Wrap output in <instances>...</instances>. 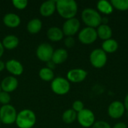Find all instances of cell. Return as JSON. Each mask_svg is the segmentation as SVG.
<instances>
[{
	"mask_svg": "<svg viewBox=\"0 0 128 128\" xmlns=\"http://www.w3.org/2000/svg\"><path fill=\"white\" fill-rule=\"evenodd\" d=\"M98 38H100L101 40H106L112 38V28L108 24H101L100 25L97 29Z\"/></svg>",
	"mask_w": 128,
	"mask_h": 128,
	"instance_id": "ffe728a7",
	"label": "cell"
},
{
	"mask_svg": "<svg viewBox=\"0 0 128 128\" xmlns=\"http://www.w3.org/2000/svg\"><path fill=\"white\" fill-rule=\"evenodd\" d=\"M98 38L97 31L94 28L85 27L79 32L78 39L79 40L86 45H89L95 42Z\"/></svg>",
	"mask_w": 128,
	"mask_h": 128,
	"instance_id": "ba28073f",
	"label": "cell"
},
{
	"mask_svg": "<svg viewBox=\"0 0 128 128\" xmlns=\"http://www.w3.org/2000/svg\"><path fill=\"white\" fill-rule=\"evenodd\" d=\"M2 92V88H1V85H0V92Z\"/></svg>",
	"mask_w": 128,
	"mask_h": 128,
	"instance_id": "8d00e7d4",
	"label": "cell"
},
{
	"mask_svg": "<svg viewBox=\"0 0 128 128\" xmlns=\"http://www.w3.org/2000/svg\"><path fill=\"white\" fill-rule=\"evenodd\" d=\"M28 1L27 0H13L12 4L14 7L17 10H24L28 6Z\"/></svg>",
	"mask_w": 128,
	"mask_h": 128,
	"instance_id": "83f0119b",
	"label": "cell"
},
{
	"mask_svg": "<svg viewBox=\"0 0 128 128\" xmlns=\"http://www.w3.org/2000/svg\"><path fill=\"white\" fill-rule=\"evenodd\" d=\"M107 112L110 118L118 119L122 118L124 114L125 108L124 104L120 100H115L110 104Z\"/></svg>",
	"mask_w": 128,
	"mask_h": 128,
	"instance_id": "8fae6325",
	"label": "cell"
},
{
	"mask_svg": "<svg viewBox=\"0 0 128 128\" xmlns=\"http://www.w3.org/2000/svg\"><path fill=\"white\" fill-rule=\"evenodd\" d=\"M112 128H128V126L124 122H118L112 127Z\"/></svg>",
	"mask_w": 128,
	"mask_h": 128,
	"instance_id": "1f68e13d",
	"label": "cell"
},
{
	"mask_svg": "<svg viewBox=\"0 0 128 128\" xmlns=\"http://www.w3.org/2000/svg\"><path fill=\"white\" fill-rule=\"evenodd\" d=\"M17 112L15 107L10 104L2 106L0 108V121L2 124L10 125L15 123Z\"/></svg>",
	"mask_w": 128,
	"mask_h": 128,
	"instance_id": "277c9868",
	"label": "cell"
},
{
	"mask_svg": "<svg viewBox=\"0 0 128 128\" xmlns=\"http://www.w3.org/2000/svg\"><path fill=\"white\" fill-rule=\"evenodd\" d=\"M1 124H2V122H1V121H0V127H1Z\"/></svg>",
	"mask_w": 128,
	"mask_h": 128,
	"instance_id": "74e56055",
	"label": "cell"
},
{
	"mask_svg": "<svg viewBox=\"0 0 128 128\" xmlns=\"http://www.w3.org/2000/svg\"><path fill=\"white\" fill-rule=\"evenodd\" d=\"M42 26H43V22L40 19L33 18L28 22L26 26V29L28 33L32 34H35L40 32Z\"/></svg>",
	"mask_w": 128,
	"mask_h": 128,
	"instance_id": "44dd1931",
	"label": "cell"
},
{
	"mask_svg": "<svg viewBox=\"0 0 128 128\" xmlns=\"http://www.w3.org/2000/svg\"><path fill=\"white\" fill-rule=\"evenodd\" d=\"M92 128H112L110 124L105 121H98L95 122Z\"/></svg>",
	"mask_w": 128,
	"mask_h": 128,
	"instance_id": "f546056e",
	"label": "cell"
},
{
	"mask_svg": "<svg viewBox=\"0 0 128 128\" xmlns=\"http://www.w3.org/2000/svg\"><path fill=\"white\" fill-rule=\"evenodd\" d=\"M54 49L52 46L48 43H42L38 45L36 49L37 58L43 62H48L51 61Z\"/></svg>",
	"mask_w": 128,
	"mask_h": 128,
	"instance_id": "52a82bcc",
	"label": "cell"
},
{
	"mask_svg": "<svg viewBox=\"0 0 128 128\" xmlns=\"http://www.w3.org/2000/svg\"><path fill=\"white\" fill-rule=\"evenodd\" d=\"M56 11L63 19L74 18L78 11V4L74 0H57Z\"/></svg>",
	"mask_w": 128,
	"mask_h": 128,
	"instance_id": "6da1fadb",
	"label": "cell"
},
{
	"mask_svg": "<svg viewBox=\"0 0 128 128\" xmlns=\"http://www.w3.org/2000/svg\"><path fill=\"white\" fill-rule=\"evenodd\" d=\"M46 68H48L51 70H53L56 68V64L52 61H50V62H46Z\"/></svg>",
	"mask_w": 128,
	"mask_h": 128,
	"instance_id": "d6a6232c",
	"label": "cell"
},
{
	"mask_svg": "<svg viewBox=\"0 0 128 128\" xmlns=\"http://www.w3.org/2000/svg\"><path fill=\"white\" fill-rule=\"evenodd\" d=\"M80 28V20L74 17L69 20H66L62 26V32L67 37H73L75 35Z\"/></svg>",
	"mask_w": 128,
	"mask_h": 128,
	"instance_id": "30bf717a",
	"label": "cell"
},
{
	"mask_svg": "<svg viewBox=\"0 0 128 128\" xmlns=\"http://www.w3.org/2000/svg\"><path fill=\"white\" fill-rule=\"evenodd\" d=\"M40 79L45 82H52L55 78V74L53 70H51L46 67L42 68L38 73Z\"/></svg>",
	"mask_w": 128,
	"mask_h": 128,
	"instance_id": "cb8c5ba5",
	"label": "cell"
},
{
	"mask_svg": "<svg viewBox=\"0 0 128 128\" xmlns=\"http://www.w3.org/2000/svg\"><path fill=\"white\" fill-rule=\"evenodd\" d=\"M10 100H11V97L9 93L3 91L0 92V104L2 106L10 104Z\"/></svg>",
	"mask_w": 128,
	"mask_h": 128,
	"instance_id": "4316f807",
	"label": "cell"
},
{
	"mask_svg": "<svg viewBox=\"0 0 128 128\" xmlns=\"http://www.w3.org/2000/svg\"><path fill=\"white\" fill-rule=\"evenodd\" d=\"M5 69L13 76H20L24 71L23 65L16 59H9L5 63Z\"/></svg>",
	"mask_w": 128,
	"mask_h": 128,
	"instance_id": "4fadbf2b",
	"label": "cell"
},
{
	"mask_svg": "<svg viewBox=\"0 0 128 128\" xmlns=\"http://www.w3.org/2000/svg\"><path fill=\"white\" fill-rule=\"evenodd\" d=\"M124 108H125V110H127L128 112V93L127 94L125 98H124Z\"/></svg>",
	"mask_w": 128,
	"mask_h": 128,
	"instance_id": "836d02e7",
	"label": "cell"
},
{
	"mask_svg": "<svg viewBox=\"0 0 128 128\" xmlns=\"http://www.w3.org/2000/svg\"><path fill=\"white\" fill-rule=\"evenodd\" d=\"M2 44L4 50L6 49L8 50H12L18 46L20 40L14 34H8L3 38Z\"/></svg>",
	"mask_w": 128,
	"mask_h": 128,
	"instance_id": "e0dca14e",
	"label": "cell"
},
{
	"mask_svg": "<svg viewBox=\"0 0 128 128\" xmlns=\"http://www.w3.org/2000/svg\"><path fill=\"white\" fill-rule=\"evenodd\" d=\"M36 121L35 113L29 109H24L17 113L15 123L19 128H33Z\"/></svg>",
	"mask_w": 128,
	"mask_h": 128,
	"instance_id": "7a4b0ae2",
	"label": "cell"
},
{
	"mask_svg": "<svg viewBox=\"0 0 128 128\" xmlns=\"http://www.w3.org/2000/svg\"><path fill=\"white\" fill-rule=\"evenodd\" d=\"M76 120L79 124L85 128H91L95 122V116L94 112L88 109H84L77 113Z\"/></svg>",
	"mask_w": 128,
	"mask_h": 128,
	"instance_id": "9c48e42d",
	"label": "cell"
},
{
	"mask_svg": "<svg viewBox=\"0 0 128 128\" xmlns=\"http://www.w3.org/2000/svg\"><path fill=\"white\" fill-rule=\"evenodd\" d=\"M64 44L67 48H72L75 45V39L74 37H66L64 40Z\"/></svg>",
	"mask_w": 128,
	"mask_h": 128,
	"instance_id": "4dcf8cb0",
	"label": "cell"
},
{
	"mask_svg": "<svg viewBox=\"0 0 128 128\" xmlns=\"http://www.w3.org/2000/svg\"><path fill=\"white\" fill-rule=\"evenodd\" d=\"M97 8L100 12H101L102 14H104L106 15L111 14L114 10L111 2L109 1H106V0H100L99 2H98Z\"/></svg>",
	"mask_w": 128,
	"mask_h": 128,
	"instance_id": "603a6c76",
	"label": "cell"
},
{
	"mask_svg": "<svg viewBox=\"0 0 128 128\" xmlns=\"http://www.w3.org/2000/svg\"><path fill=\"white\" fill-rule=\"evenodd\" d=\"M118 48V43L116 40L110 38L106 40H104L101 45V49L106 53H113Z\"/></svg>",
	"mask_w": 128,
	"mask_h": 128,
	"instance_id": "7402d4cb",
	"label": "cell"
},
{
	"mask_svg": "<svg viewBox=\"0 0 128 128\" xmlns=\"http://www.w3.org/2000/svg\"><path fill=\"white\" fill-rule=\"evenodd\" d=\"M89 61L94 68H102L107 62V54L102 49H94L90 53Z\"/></svg>",
	"mask_w": 128,
	"mask_h": 128,
	"instance_id": "8992f818",
	"label": "cell"
},
{
	"mask_svg": "<svg viewBox=\"0 0 128 128\" xmlns=\"http://www.w3.org/2000/svg\"><path fill=\"white\" fill-rule=\"evenodd\" d=\"M88 72L82 68H74L70 70L67 74V80L70 82L79 83L86 80Z\"/></svg>",
	"mask_w": 128,
	"mask_h": 128,
	"instance_id": "7c38bea8",
	"label": "cell"
},
{
	"mask_svg": "<svg viewBox=\"0 0 128 128\" xmlns=\"http://www.w3.org/2000/svg\"><path fill=\"white\" fill-rule=\"evenodd\" d=\"M4 69H5V63L2 60H0V72L4 70Z\"/></svg>",
	"mask_w": 128,
	"mask_h": 128,
	"instance_id": "e575fe53",
	"label": "cell"
},
{
	"mask_svg": "<svg viewBox=\"0 0 128 128\" xmlns=\"http://www.w3.org/2000/svg\"><path fill=\"white\" fill-rule=\"evenodd\" d=\"M51 90L57 95H64L68 94L70 89V82L64 77H55L51 82Z\"/></svg>",
	"mask_w": 128,
	"mask_h": 128,
	"instance_id": "5b68a950",
	"label": "cell"
},
{
	"mask_svg": "<svg viewBox=\"0 0 128 128\" xmlns=\"http://www.w3.org/2000/svg\"><path fill=\"white\" fill-rule=\"evenodd\" d=\"M4 52V47H3V46H2V41H0V58H1L2 56H3Z\"/></svg>",
	"mask_w": 128,
	"mask_h": 128,
	"instance_id": "d590c367",
	"label": "cell"
},
{
	"mask_svg": "<svg viewBox=\"0 0 128 128\" xmlns=\"http://www.w3.org/2000/svg\"><path fill=\"white\" fill-rule=\"evenodd\" d=\"M68 58V52L64 48H59L54 50L51 61L56 65L61 64L67 61Z\"/></svg>",
	"mask_w": 128,
	"mask_h": 128,
	"instance_id": "d6986e66",
	"label": "cell"
},
{
	"mask_svg": "<svg viewBox=\"0 0 128 128\" xmlns=\"http://www.w3.org/2000/svg\"><path fill=\"white\" fill-rule=\"evenodd\" d=\"M56 10V1L49 0L43 2L40 8L39 12L42 16L48 17L52 16Z\"/></svg>",
	"mask_w": 128,
	"mask_h": 128,
	"instance_id": "9a60e30c",
	"label": "cell"
},
{
	"mask_svg": "<svg viewBox=\"0 0 128 128\" xmlns=\"http://www.w3.org/2000/svg\"><path fill=\"white\" fill-rule=\"evenodd\" d=\"M3 23L5 26L11 28L18 27L21 23V19L19 15L14 13L6 14L2 19Z\"/></svg>",
	"mask_w": 128,
	"mask_h": 128,
	"instance_id": "2e32d148",
	"label": "cell"
},
{
	"mask_svg": "<svg viewBox=\"0 0 128 128\" xmlns=\"http://www.w3.org/2000/svg\"><path fill=\"white\" fill-rule=\"evenodd\" d=\"M111 4L113 8H116L118 10H128V0H112Z\"/></svg>",
	"mask_w": 128,
	"mask_h": 128,
	"instance_id": "484cf974",
	"label": "cell"
},
{
	"mask_svg": "<svg viewBox=\"0 0 128 128\" xmlns=\"http://www.w3.org/2000/svg\"><path fill=\"white\" fill-rule=\"evenodd\" d=\"M84 109H85L84 108V104L82 100H76L74 101V103L72 104V110H74L76 113L81 112Z\"/></svg>",
	"mask_w": 128,
	"mask_h": 128,
	"instance_id": "f1b7e54d",
	"label": "cell"
},
{
	"mask_svg": "<svg viewBox=\"0 0 128 128\" xmlns=\"http://www.w3.org/2000/svg\"><path fill=\"white\" fill-rule=\"evenodd\" d=\"M64 36V34L62 32V29L56 26L50 27L46 32L47 38L52 42H58L62 40Z\"/></svg>",
	"mask_w": 128,
	"mask_h": 128,
	"instance_id": "ac0fdd59",
	"label": "cell"
},
{
	"mask_svg": "<svg viewBox=\"0 0 128 128\" xmlns=\"http://www.w3.org/2000/svg\"><path fill=\"white\" fill-rule=\"evenodd\" d=\"M81 18L87 27L95 28L102 23V16H100V13L94 8H85L82 11Z\"/></svg>",
	"mask_w": 128,
	"mask_h": 128,
	"instance_id": "3957f363",
	"label": "cell"
},
{
	"mask_svg": "<svg viewBox=\"0 0 128 128\" xmlns=\"http://www.w3.org/2000/svg\"><path fill=\"white\" fill-rule=\"evenodd\" d=\"M1 88L2 91L8 92V93H11L13 92H14L19 86V82L18 80L13 76H8L4 77L1 83Z\"/></svg>",
	"mask_w": 128,
	"mask_h": 128,
	"instance_id": "5bb4252c",
	"label": "cell"
},
{
	"mask_svg": "<svg viewBox=\"0 0 128 128\" xmlns=\"http://www.w3.org/2000/svg\"><path fill=\"white\" fill-rule=\"evenodd\" d=\"M77 118V113L72 109L65 110L62 114V121L65 124L74 123Z\"/></svg>",
	"mask_w": 128,
	"mask_h": 128,
	"instance_id": "d4e9b609",
	"label": "cell"
}]
</instances>
